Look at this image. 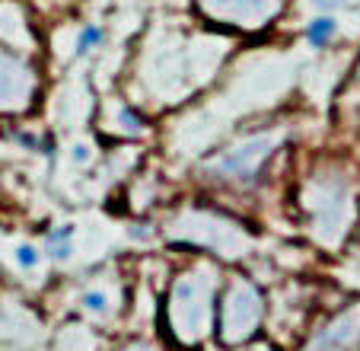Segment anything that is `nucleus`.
Returning <instances> with one entry per match:
<instances>
[{
	"instance_id": "1",
	"label": "nucleus",
	"mask_w": 360,
	"mask_h": 351,
	"mask_svg": "<svg viewBox=\"0 0 360 351\" xmlns=\"http://www.w3.org/2000/svg\"><path fill=\"white\" fill-rule=\"evenodd\" d=\"M220 275L214 265L198 262L176 275L166 297V326L172 338L185 348H195L214 329V310H217Z\"/></svg>"
},
{
	"instance_id": "2",
	"label": "nucleus",
	"mask_w": 360,
	"mask_h": 351,
	"mask_svg": "<svg viewBox=\"0 0 360 351\" xmlns=\"http://www.w3.org/2000/svg\"><path fill=\"white\" fill-rule=\"evenodd\" d=\"M265 313L268 304L259 284L249 278H233L224 290V300H220V342L230 348L245 345L262 329Z\"/></svg>"
},
{
	"instance_id": "3",
	"label": "nucleus",
	"mask_w": 360,
	"mask_h": 351,
	"mask_svg": "<svg viewBox=\"0 0 360 351\" xmlns=\"http://www.w3.org/2000/svg\"><path fill=\"white\" fill-rule=\"evenodd\" d=\"M274 144L278 141L271 135L245 137V141L233 144L230 150L217 154L211 163H204V176L211 183L230 185V189H249L262 179V173H265L268 160L274 154Z\"/></svg>"
},
{
	"instance_id": "4",
	"label": "nucleus",
	"mask_w": 360,
	"mask_h": 351,
	"mask_svg": "<svg viewBox=\"0 0 360 351\" xmlns=\"http://www.w3.org/2000/svg\"><path fill=\"white\" fill-rule=\"evenodd\" d=\"M309 217H313V230L322 243H338L341 233L347 230L351 221V192H347L345 179H322L313 183L309 189Z\"/></svg>"
},
{
	"instance_id": "5",
	"label": "nucleus",
	"mask_w": 360,
	"mask_h": 351,
	"mask_svg": "<svg viewBox=\"0 0 360 351\" xmlns=\"http://www.w3.org/2000/svg\"><path fill=\"white\" fill-rule=\"evenodd\" d=\"M182 243H195L207 252H217V256H243L245 250V233L236 223L224 221L217 214H191L182 221L176 233Z\"/></svg>"
},
{
	"instance_id": "6",
	"label": "nucleus",
	"mask_w": 360,
	"mask_h": 351,
	"mask_svg": "<svg viewBox=\"0 0 360 351\" xmlns=\"http://www.w3.org/2000/svg\"><path fill=\"white\" fill-rule=\"evenodd\" d=\"M77 307H80V313H86L89 319H99V323H109L112 316L118 313V297L112 288H102V284H89V288H83L80 294H77Z\"/></svg>"
},
{
	"instance_id": "7",
	"label": "nucleus",
	"mask_w": 360,
	"mask_h": 351,
	"mask_svg": "<svg viewBox=\"0 0 360 351\" xmlns=\"http://www.w3.org/2000/svg\"><path fill=\"white\" fill-rule=\"evenodd\" d=\"M70 252H74V227L61 223V227L48 230L45 233V256L55 259V262H68Z\"/></svg>"
},
{
	"instance_id": "8",
	"label": "nucleus",
	"mask_w": 360,
	"mask_h": 351,
	"mask_svg": "<svg viewBox=\"0 0 360 351\" xmlns=\"http://www.w3.org/2000/svg\"><path fill=\"white\" fill-rule=\"evenodd\" d=\"M335 35H338V20H335L332 13H322V16L306 23V42L313 48H326Z\"/></svg>"
},
{
	"instance_id": "9",
	"label": "nucleus",
	"mask_w": 360,
	"mask_h": 351,
	"mask_svg": "<svg viewBox=\"0 0 360 351\" xmlns=\"http://www.w3.org/2000/svg\"><path fill=\"white\" fill-rule=\"evenodd\" d=\"M102 42H105V29L96 26V23H86V26H80V32H77V42H74V51L80 54H89L93 48H99Z\"/></svg>"
},
{
	"instance_id": "10",
	"label": "nucleus",
	"mask_w": 360,
	"mask_h": 351,
	"mask_svg": "<svg viewBox=\"0 0 360 351\" xmlns=\"http://www.w3.org/2000/svg\"><path fill=\"white\" fill-rule=\"evenodd\" d=\"M16 262L22 265V269H39V262H41V252L35 250V246H20V250H16Z\"/></svg>"
},
{
	"instance_id": "11",
	"label": "nucleus",
	"mask_w": 360,
	"mask_h": 351,
	"mask_svg": "<svg viewBox=\"0 0 360 351\" xmlns=\"http://www.w3.org/2000/svg\"><path fill=\"white\" fill-rule=\"evenodd\" d=\"M112 351H163V348H160L153 338H128V342H122Z\"/></svg>"
},
{
	"instance_id": "12",
	"label": "nucleus",
	"mask_w": 360,
	"mask_h": 351,
	"mask_svg": "<svg viewBox=\"0 0 360 351\" xmlns=\"http://www.w3.org/2000/svg\"><path fill=\"white\" fill-rule=\"evenodd\" d=\"M118 118H122V128H128V131H141V115L134 112V109L131 106H122L118 109Z\"/></svg>"
},
{
	"instance_id": "13",
	"label": "nucleus",
	"mask_w": 360,
	"mask_h": 351,
	"mask_svg": "<svg viewBox=\"0 0 360 351\" xmlns=\"http://www.w3.org/2000/svg\"><path fill=\"white\" fill-rule=\"evenodd\" d=\"M70 156H74V163H80V166H83V163H89V156H93V154H89V144H74Z\"/></svg>"
},
{
	"instance_id": "14",
	"label": "nucleus",
	"mask_w": 360,
	"mask_h": 351,
	"mask_svg": "<svg viewBox=\"0 0 360 351\" xmlns=\"http://www.w3.org/2000/svg\"><path fill=\"white\" fill-rule=\"evenodd\" d=\"M345 4H347V0H313V7L322 10V13H332V10L345 7Z\"/></svg>"
}]
</instances>
